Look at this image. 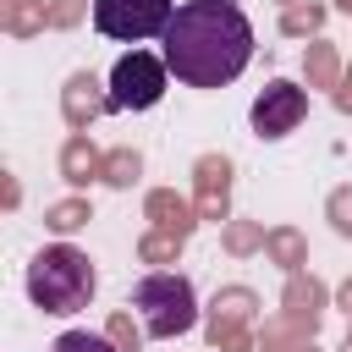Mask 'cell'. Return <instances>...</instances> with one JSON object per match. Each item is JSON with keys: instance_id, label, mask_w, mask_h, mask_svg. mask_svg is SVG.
I'll return each instance as SVG.
<instances>
[{"instance_id": "4", "label": "cell", "mask_w": 352, "mask_h": 352, "mask_svg": "<svg viewBox=\"0 0 352 352\" xmlns=\"http://www.w3.org/2000/svg\"><path fill=\"white\" fill-rule=\"evenodd\" d=\"M176 16V0H94V28L104 38L138 44V38H160Z\"/></svg>"}, {"instance_id": "3", "label": "cell", "mask_w": 352, "mask_h": 352, "mask_svg": "<svg viewBox=\"0 0 352 352\" xmlns=\"http://www.w3.org/2000/svg\"><path fill=\"white\" fill-rule=\"evenodd\" d=\"M132 308H138V319H143V330L148 336H182V330H192V319H198V297H192V280L187 275H176V270H154V275H143L138 286H132Z\"/></svg>"}, {"instance_id": "8", "label": "cell", "mask_w": 352, "mask_h": 352, "mask_svg": "<svg viewBox=\"0 0 352 352\" xmlns=\"http://www.w3.org/2000/svg\"><path fill=\"white\" fill-rule=\"evenodd\" d=\"M55 231H72V226H82V209L77 204H66V209H55V220H50Z\"/></svg>"}, {"instance_id": "2", "label": "cell", "mask_w": 352, "mask_h": 352, "mask_svg": "<svg viewBox=\"0 0 352 352\" xmlns=\"http://www.w3.org/2000/svg\"><path fill=\"white\" fill-rule=\"evenodd\" d=\"M94 264H88V253H77V248H66V242H55V248H44L33 264H28V297H33V308H44V314H77V308H88L94 302Z\"/></svg>"}, {"instance_id": "1", "label": "cell", "mask_w": 352, "mask_h": 352, "mask_svg": "<svg viewBox=\"0 0 352 352\" xmlns=\"http://www.w3.org/2000/svg\"><path fill=\"white\" fill-rule=\"evenodd\" d=\"M160 55L176 82L226 88L253 60V22L236 11V0H187L160 33Z\"/></svg>"}, {"instance_id": "5", "label": "cell", "mask_w": 352, "mask_h": 352, "mask_svg": "<svg viewBox=\"0 0 352 352\" xmlns=\"http://www.w3.org/2000/svg\"><path fill=\"white\" fill-rule=\"evenodd\" d=\"M165 77H170L165 55H148V50L121 55L116 72H110V110H148V104H160Z\"/></svg>"}, {"instance_id": "6", "label": "cell", "mask_w": 352, "mask_h": 352, "mask_svg": "<svg viewBox=\"0 0 352 352\" xmlns=\"http://www.w3.org/2000/svg\"><path fill=\"white\" fill-rule=\"evenodd\" d=\"M302 110H308L302 88H292V82H270V88L253 99V132H258V138H286V132L302 121Z\"/></svg>"}, {"instance_id": "7", "label": "cell", "mask_w": 352, "mask_h": 352, "mask_svg": "<svg viewBox=\"0 0 352 352\" xmlns=\"http://www.w3.org/2000/svg\"><path fill=\"white\" fill-rule=\"evenodd\" d=\"M50 352H116V346H110V336H94V330H66Z\"/></svg>"}, {"instance_id": "9", "label": "cell", "mask_w": 352, "mask_h": 352, "mask_svg": "<svg viewBox=\"0 0 352 352\" xmlns=\"http://www.w3.org/2000/svg\"><path fill=\"white\" fill-rule=\"evenodd\" d=\"M336 214H341L336 226H341V231H352V204H346V198H336Z\"/></svg>"}, {"instance_id": "10", "label": "cell", "mask_w": 352, "mask_h": 352, "mask_svg": "<svg viewBox=\"0 0 352 352\" xmlns=\"http://www.w3.org/2000/svg\"><path fill=\"white\" fill-rule=\"evenodd\" d=\"M341 6H346V11H352V0H341Z\"/></svg>"}]
</instances>
